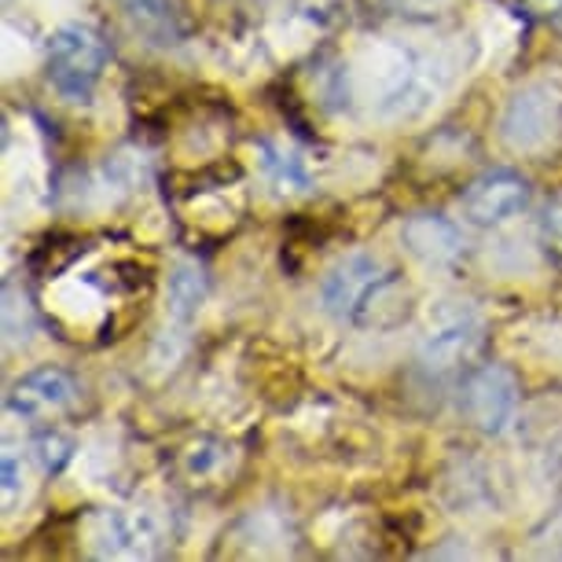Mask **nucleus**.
<instances>
[{
    "mask_svg": "<svg viewBox=\"0 0 562 562\" xmlns=\"http://www.w3.org/2000/svg\"><path fill=\"white\" fill-rule=\"evenodd\" d=\"M206 291H210V280H206L203 265L180 261L177 269L169 272V283H166V310H169V316H173L177 324H188L199 313V305L206 302Z\"/></svg>",
    "mask_w": 562,
    "mask_h": 562,
    "instance_id": "nucleus-11",
    "label": "nucleus"
},
{
    "mask_svg": "<svg viewBox=\"0 0 562 562\" xmlns=\"http://www.w3.org/2000/svg\"><path fill=\"white\" fill-rule=\"evenodd\" d=\"M460 408L482 434H504L518 412V379L504 364H482L463 379Z\"/></svg>",
    "mask_w": 562,
    "mask_h": 562,
    "instance_id": "nucleus-4",
    "label": "nucleus"
},
{
    "mask_svg": "<svg viewBox=\"0 0 562 562\" xmlns=\"http://www.w3.org/2000/svg\"><path fill=\"white\" fill-rule=\"evenodd\" d=\"M78 394L81 390L74 383L70 371L45 364V368L26 371L23 379H15L12 390H8V412L26 423H45L74 408Z\"/></svg>",
    "mask_w": 562,
    "mask_h": 562,
    "instance_id": "nucleus-6",
    "label": "nucleus"
},
{
    "mask_svg": "<svg viewBox=\"0 0 562 562\" xmlns=\"http://www.w3.org/2000/svg\"><path fill=\"white\" fill-rule=\"evenodd\" d=\"M258 155H261L265 173H269V177L276 180V184L283 188V192H302V188L310 184L305 162L291 151V147L272 144V140H261V144H258Z\"/></svg>",
    "mask_w": 562,
    "mask_h": 562,
    "instance_id": "nucleus-12",
    "label": "nucleus"
},
{
    "mask_svg": "<svg viewBox=\"0 0 562 562\" xmlns=\"http://www.w3.org/2000/svg\"><path fill=\"white\" fill-rule=\"evenodd\" d=\"M401 243L408 247L412 258L427 261V265H449L452 258H460V228L441 214H416L405 221L401 228Z\"/></svg>",
    "mask_w": 562,
    "mask_h": 562,
    "instance_id": "nucleus-9",
    "label": "nucleus"
},
{
    "mask_svg": "<svg viewBox=\"0 0 562 562\" xmlns=\"http://www.w3.org/2000/svg\"><path fill=\"white\" fill-rule=\"evenodd\" d=\"M482 349V324L471 321V316H460V321H449L434 331L419 349V371L430 379H452L460 375L463 368L474 364Z\"/></svg>",
    "mask_w": 562,
    "mask_h": 562,
    "instance_id": "nucleus-7",
    "label": "nucleus"
},
{
    "mask_svg": "<svg viewBox=\"0 0 562 562\" xmlns=\"http://www.w3.org/2000/svg\"><path fill=\"white\" fill-rule=\"evenodd\" d=\"M291 12L310 26L335 30L353 19V0H291Z\"/></svg>",
    "mask_w": 562,
    "mask_h": 562,
    "instance_id": "nucleus-13",
    "label": "nucleus"
},
{
    "mask_svg": "<svg viewBox=\"0 0 562 562\" xmlns=\"http://www.w3.org/2000/svg\"><path fill=\"white\" fill-rule=\"evenodd\" d=\"M397 288V272L386 269L379 258L353 254V258L338 261L321 283L324 310L349 324H368L375 310L386 305V294Z\"/></svg>",
    "mask_w": 562,
    "mask_h": 562,
    "instance_id": "nucleus-2",
    "label": "nucleus"
},
{
    "mask_svg": "<svg viewBox=\"0 0 562 562\" xmlns=\"http://www.w3.org/2000/svg\"><path fill=\"white\" fill-rule=\"evenodd\" d=\"M15 490H19V463H15L12 452H4V496H8V504H12Z\"/></svg>",
    "mask_w": 562,
    "mask_h": 562,
    "instance_id": "nucleus-16",
    "label": "nucleus"
},
{
    "mask_svg": "<svg viewBox=\"0 0 562 562\" xmlns=\"http://www.w3.org/2000/svg\"><path fill=\"white\" fill-rule=\"evenodd\" d=\"M111 63V45L92 23H67L48 37L45 70L67 103H89Z\"/></svg>",
    "mask_w": 562,
    "mask_h": 562,
    "instance_id": "nucleus-1",
    "label": "nucleus"
},
{
    "mask_svg": "<svg viewBox=\"0 0 562 562\" xmlns=\"http://www.w3.org/2000/svg\"><path fill=\"white\" fill-rule=\"evenodd\" d=\"M529 8H533V12H562V0H526Z\"/></svg>",
    "mask_w": 562,
    "mask_h": 562,
    "instance_id": "nucleus-17",
    "label": "nucleus"
},
{
    "mask_svg": "<svg viewBox=\"0 0 562 562\" xmlns=\"http://www.w3.org/2000/svg\"><path fill=\"white\" fill-rule=\"evenodd\" d=\"M70 456H74V441L63 438V434H56V430L41 434V438L34 441V460L41 463V471L45 474H59Z\"/></svg>",
    "mask_w": 562,
    "mask_h": 562,
    "instance_id": "nucleus-14",
    "label": "nucleus"
},
{
    "mask_svg": "<svg viewBox=\"0 0 562 562\" xmlns=\"http://www.w3.org/2000/svg\"><path fill=\"white\" fill-rule=\"evenodd\" d=\"M540 232H544V239L551 247L562 250V192L548 199L544 217H540Z\"/></svg>",
    "mask_w": 562,
    "mask_h": 562,
    "instance_id": "nucleus-15",
    "label": "nucleus"
},
{
    "mask_svg": "<svg viewBox=\"0 0 562 562\" xmlns=\"http://www.w3.org/2000/svg\"><path fill=\"white\" fill-rule=\"evenodd\" d=\"M125 19L136 34H144L151 45H180L184 41V15L177 0H122Z\"/></svg>",
    "mask_w": 562,
    "mask_h": 562,
    "instance_id": "nucleus-10",
    "label": "nucleus"
},
{
    "mask_svg": "<svg viewBox=\"0 0 562 562\" xmlns=\"http://www.w3.org/2000/svg\"><path fill=\"white\" fill-rule=\"evenodd\" d=\"M158 522L151 512L130 507V512H111L103 522V555H130V559H147L158 551Z\"/></svg>",
    "mask_w": 562,
    "mask_h": 562,
    "instance_id": "nucleus-8",
    "label": "nucleus"
},
{
    "mask_svg": "<svg viewBox=\"0 0 562 562\" xmlns=\"http://www.w3.org/2000/svg\"><path fill=\"white\" fill-rule=\"evenodd\" d=\"M562 133V89L551 81H533L507 100L501 136L515 151H540Z\"/></svg>",
    "mask_w": 562,
    "mask_h": 562,
    "instance_id": "nucleus-3",
    "label": "nucleus"
},
{
    "mask_svg": "<svg viewBox=\"0 0 562 562\" xmlns=\"http://www.w3.org/2000/svg\"><path fill=\"white\" fill-rule=\"evenodd\" d=\"M529 206V180L515 169H485L467 184L460 214L474 228H496Z\"/></svg>",
    "mask_w": 562,
    "mask_h": 562,
    "instance_id": "nucleus-5",
    "label": "nucleus"
}]
</instances>
